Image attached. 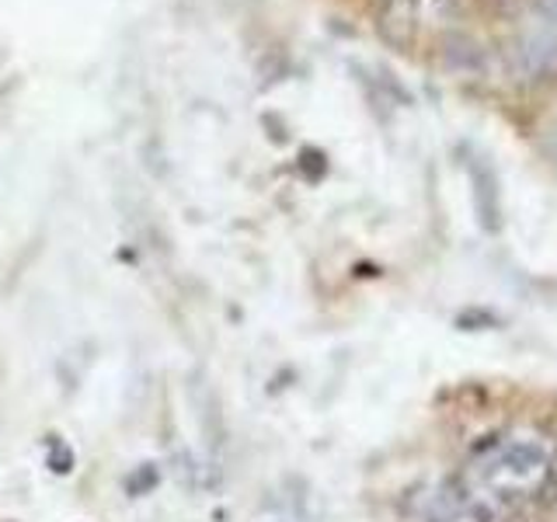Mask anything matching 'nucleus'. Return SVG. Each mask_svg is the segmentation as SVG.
<instances>
[{"label":"nucleus","instance_id":"obj_1","mask_svg":"<svg viewBox=\"0 0 557 522\" xmlns=\"http://www.w3.org/2000/svg\"><path fill=\"white\" fill-rule=\"evenodd\" d=\"M470 174H474V202H478L481 223H484V231L495 234L502 226V220H498V178H495V171L481 161L470 167Z\"/></svg>","mask_w":557,"mask_h":522},{"label":"nucleus","instance_id":"obj_2","mask_svg":"<svg viewBox=\"0 0 557 522\" xmlns=\"http://www.w3.org/2000/svg\"><path fill=\"white\" fill-rule=\"evenodd\" d=\"M505 467L512 470V474H533V470L544 467V452H540V446H530V443H516L505 449Z\"/></svg>","mask_w":557,"mask_h":522},{"label":"nucleus","instance_id":"obj_3","mask_svg":"<svg viewBox=\"0 0 557 522\" xmlns=\"http://www.w3.org/2000/svg\"><path fill=\"white\" fill-rule=\"evenodd\" d=\"M157 481H161V470H157V463H139L126 477V495H133V498L150 495L157 487Z\"/></svg>","mask_w":557,"mask_h":522},{"label":"nucleus","instance_id":"obj_4","mask_svg":"<svg viewBox=\"0 0 557 522\" xmlns=\"http://www.w3.org/2000/svg\"><path fill=\"white\" fill-rule=\"evenodd\" d=\"M536 501L547 505V509H554V505H557V452L550 457L547 474H544V481H540V487H536Z\"/></svg>","mask_w":557,"mask_h":522},{"label":"nucleus","instance_id":"obj_5","mask_svg":"<svg viewBox=\"0 0 557 522\" xmlns=\"http://www.w3.org/2000/svg\"><path fill=\"white\" fill-rule=\"evenodd\" d=\"M49 467L57 470V474H66V470L74 467V452H70L63 443L52 439V443H49Z\"/></svg>","mask_w":557,"mask_h":522},{"label":"nucleus","instance_id":"obj_6","mask_svg":"<svg viewBox=\"0 0 557 522\" xmlns=\"http://www.w3.org/2000/svg\"><path fill=\"white\" fill-rule=\"evenodd\" d=\"M307 174H310V178H321V174H324V157L318 153V150H304V164H300Z\"/></svg>","mask_w":557,"mask_h":522},{"label":"nucleus","instance_id":"obj_7","mask_svg":"<svg viewBox=\"0 0 557 522\" xmlns=\"http://www.w3.org/2000/svg\"><path fill=\"white\" fill-rule=\"evenodd\" d=\"M516 4H519V0H484V8L492 14H502V17L516 14Z\"/></svg>","mask_w":557,"mask_h":522}]
</instances>
